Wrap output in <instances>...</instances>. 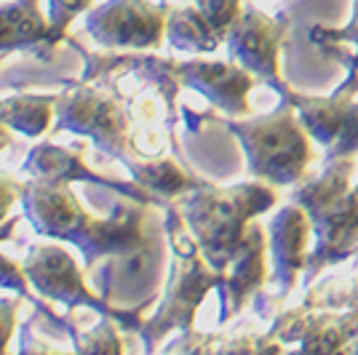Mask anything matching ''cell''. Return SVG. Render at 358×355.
I'll return each instance as SVG.
<instances>
[{
    "label": "cell",
    "instance_id": "277c9868",
    "mask_svg": "<svg viewBox=\"0 0 358 355\" xmlns=\"http://www.w3.org/2000/svg\"><path fill=\"white\" fill-rule=\"evenodd\" d=\"M286 35V24L270 19L257 8H243L236 24L227 32L230 57L243 64L249 73L265 80H278V48Z\"/></svg>",
    "mask_w": 358,
    "mask_h": 355
},
{
    "label": "cell",
    "instance_id": "5b68a950",
    "mask_svg": "<svg viewBox=\"0 0 358 355\" xmlns=\"http://www.w3.org/2000/svg\"><path fill=\"white\" fill-rule=\"evenodd\" d=\"M313 222V252L308 256V275L337 265L358 249V190H350L331 206L310 211Z\"/></svg>",
    "mask_w": 358,
    "mask_h": 355
},
{
    "label": "cell",
    "instance_id": "4fadbf2b",
    "mask_svg": "<svg viewBox=\"0 0 358 355\" xmlns=\"http://www.w3.org/2000/svg\"><path fill=\"white\" fill-rule=\"evenodd\" d=\"M169 41L179 51L206 54L222 43V35L214 30V24L198 6H185L169 19Z\"/></svg>",
    "mask_w": 358,
    "mask_h": 355
},
{
    "label": "cell",
    "instance_id": "cb8c5ba5",
    "mask_svg": "<svg viewBox=\"0 0 358 355\" xmlns=\"http://www.w3.org/2000/svg\"><path fill=\"white\" fill-rule=\"evenodd\" d=\"M356 190H358V182H356Z\"/></svg>",
    "mask_w": 358,
    "mask_h": 355
},
{
    "label": "cell",
    "instance_id": "603a6c76",
    "mask_svg": "<svg viewBox=\"0 0 358 355\" xmlns=\"http://www.w3.org/2000/svg\"><path fill=\"white\" fill-rule=\"evenodd\" d=\"M0 145H3V131H0Z\"/></svg>",
    "mask_w": 358,
    "mask_h": 355
},
{
    "label": "cell",
    "instance_id": "d6986e66",
    "mask_svg": "<svg viewBox=\"0 0 358 355\" xmlns=\"http://www.w3.org/2000/svg\"><path fill=\"white\" fill-rule=\"evenodd\" d=\"M358 152V99L353 102L348 120L343 126V133L337 136L334 145H329V158H340V155H356Z\"/></svg>",
    "mask_w": 358,
    "mask_h": 355
},
{
    "label": "cell",
    "instance_id": "3957f363",
    "mask_svg": "<svg viewBox=\"0 0 358 355\" xmlns=\"http://www.w3.org/2000/svg\"><path fill=\"white\" fill-rule=\"evenodd\" d=\"M166 19L148 0H113L89 16L91 35L105 45L152 48L164 38Z\"/></svg>",
    "mask_w": 358,
    "mask_h": 355
},
{
    "label": "cell",
    "instance_id": "44dd1931",
    "mask_svg": "<svg viewBox=\"0 0 358 355\" xmlns=\"http://www.w3.org/2000/svg\"><path fill=\"white\" fill-rule=\"evenodd\" d=\"M0 286H14V289H24L22 275L16 273V267L6 259H0Z\"/></svg>",
    "mask_w": 358,
    "mask_h": 355
},
{
    "label": "cell",
    "instance_id": "8992f818",
    "mask_svg": "<svg viewBox=\"0 0 358 355\" xmlns=\"http://www.w3.org/2000/svg\"><path fill=\"white\" fill-rule=\"evenodd\" d=\"M179 73L187 86L203 94L211 104H217L227 115L238 118L249 113V91L254 86V73H249L243 64L193 59L185 61Z\"/></svg>",
    "mask_w": 358,
    "mask_h": 355
},
{
    "label": "cell",
    "instance_id": "ba28073f",
    "mask_svg": "<svg viewBox=\"0 0 358 355\" xmlns=\"http://www.w3.org/2000/svg\"><path fill=\"white\" fill-rule=\"evenodd\" d=\"M358 94V67H350V75L337 91L327 96H294L289 102L294 104L302 126L313 136L318 145H334L337 136L343 133V126L348 120V113L356 102Z\"/></svg>",
    "mask_w": 358,
    "mask_h": 355
},
{
    "label": "cell",
    "instance_id": "9a60e30c",
    "mask_svg": "<svg viewBox=\"0 0 358 355\" xmlns=\"http://www.w3.org/2000/svg\"><path fill=\"white\" fill-rule=\"evenodd\" d=\"M0 118L8 126L19 129L22 133H41L48 126L51 118V107L41 96H19V99H8L0 102Z\"/></svg>",
    "mask_w": 358,
    "mask_h": 355
},
{
    "label": "cell",
    "instance_id": "8fae6325",
    "mask_svg": "<svg viewBox=\"0 0 358 355\" xmlns=\"http://www.w3.org/2000/svg\"><path fill=\"white\" fill-rule=\"evenodd\" d=\"M27 273L43 294H54L59 299H80L83 283L73 259L57 246H38V252L27 259Z\"/></svg>",
    "mask_w": 358,
    "mask_h": 355
},
{
    "label": "cell",
    "instance_id": "7a4b0ae2",
    "mask_svg": "<svg viewBox=\"0 0 358 355\" xmlns=\"http://www.w3.org/2000/svg\"><path fill=\"white\" fill-rule=\"evenodd\" d=\"M275 203V193L259 184L246 182L233 190H198L185 206V217L201 240L203 254L217 270H222L238 252L246 238L249 222L257 214Z\"/></svg>",
    "mask_w": 358,
    "mask_h": 355
},
{
    "label": "cell",
    "instance_id": "2e32d148",
    "mask_svg": "<svg viewBox=\"0 0 358 355\" xmlns=\"http://www.w3.org/2000/svg\"><path fill=\"white\" fill-rule=\"evenodd\" d=\"M139 177H142V182H145L148 187H152L155 193H161V195H177L187 187V177H185L171 161L150 163Z\"/></svg>",
    "mask_w": 358,
    "mask_h": 355
},
{
    "label": "cell",
    "instance_id": "9c48e42d",
    "mask_svg": "<svg viewBox=\"0 0 358 355\" xmlns=\"http://www.w3.org/2000/svg\"><path fill=\"white\" fill-rule=\"evenodd\" d=\"M27 217L38 224L41 233H54V236L67 238H73V233H78L86 224V217L78 208L75 198L70 193H64L57 182L35 184L27 193Z\"/></svg>",
    "mask_w": 358,
    "mask_h": 355
},
{
    "label": "cell",
    "instance_id": "ac0fdd59",
    "mask_svg": "<svg viewBox=\"0 0 358 355\" xmlns=\"http://www.w3.org/2000/svg\"><path fill=\"white\" fill-rule=\"evenodd\" d=\"M310 35H313V43H318L321 48H329V45L337 43L356 45L358 48V0H353V16H350V22L345 27H340V30H334V27H315Z\"/></svg>",
    "mask_w": 358,
    "mask_h": 355
},
{
    "label": "cell",
    "instance_id": "e0dca14e",
    "mask_svg": "<svg viewBox=\"0 0 358 355\" xmlns=\"http://www.w3.org/2000/svg\"><path fill=\"white\" fill-rule=\"evenodd\" d=\"M193 6L203 11V16L214 24V30L222 38H227L230 27L236 24V19L243 11V0H193Z\"/></svg>",
    "mask_w": 358,
    "mask_h": 355
},
{
    "label": "cell",
    "instance_id": "7402d4cb",
    "mask_svg": "<svg viewBox=\"0 0 358 355\" xmlns=\"http://www.w3.org/2000/svg\"><path fill=\"white\" fill-rule=\"evenodd\" d=\"M11 203V190L6 187V182H0V217L6 214V208Z\"/></svg>",
    "mask_w": 358,
    "mask_h": 355
},
{
    "label": "cell",
    "instance_id": "30bf717a",
    "mask_svg": "<svg viewBox=\"0 0 358 355\" xmlns=\"http://www.w3.org/2000/svg\"><path fill=\"white\" fill-rule=\"evenodd\" d=\"M230 262L233 270L224 281V302L230 299V312H236L265 281V233L259 224H249L246 238Z\"/></svg>",
    "mask_w": 358,
    "mask_h": 355
},
{
    "label": "cell",
    "instance_id": "5bb4252c",
    "mask_svg": "<svg viewBox=\"0 0 358 355\" xmlns=\"http://www.w3.org/2000/svg\"><path fill=\"white\" fill-rule=\"evenodd\" d=\"M43 19L32 3H14L11 8H0V48L24 45L41 38Z\"/></svg>",
    "mask_w": 358,
    "mask_h": 355
},
{
    "label": "cell",
    "instance_id": "ffe728a7",
    "mask_svg": "<svg viewBox=\"0 0 358 355\" xmlns=\"http://www.w3.org/2000/svg\"><path fill=\"white\" fill-rule=\"evenodd\" d=\"M86 6H89V0H51V22L57 27H64Z\"/></svg>",
    "mask_w": 358,
    "mask_h": 355
},
{
    "label": "cell",
    "instance_id": "7c38bea8",
    "mask_svg": "<svg viewBox=\"0 0 358 355\" xmlns=\"http://www.w3.org/2000/svg\"><path fill=\"white\" fill-rule=\"evenodd\" d=\"M356 163L353 155H340V158H329L327 168L321 171V177L308 182L305 187H299L294 193V203L305 208L308 214L318 208L331 206L334 201H340L343 195L350 193V182H353Z\"/></svg>",
    "mask_w": 358,
    "mask_h": 355
},
{
    "label": "cell",
    "instance_id": "52a82bcc",
    "mask_svg": "<svg viewBox=\"0 0 358 355\" xmlns=\"http://www.w3.org/2000/svg\"><path fill=\"white\" fill-rule=\"evenodd\" d=\"M270 236V254H273V270L281 289L289 291L297 283L299 273L308 265L310 256V238H313V222L305 208L284 206L268 227Z\"/></svg>",
    "mask_w": 358,
    "mask_h": 355
},
{
    "label": "cell",
    "instance_id": "6da1fadb",
    "mask_svg": "<svg viewBox=\"0 0 358 355\" xmlns=\"http://www.w3.org/2000/svg\"><path fill=\"white\" fill-rule=\"evenodd\" d=\"M246 152L249 171L270 184H297L313 158L310 133L302 126L292 102H281L262 118L230 123Z\"/></svg>",
    "mask_w": 358,
    "mask_h": 355
}]
</instances>
